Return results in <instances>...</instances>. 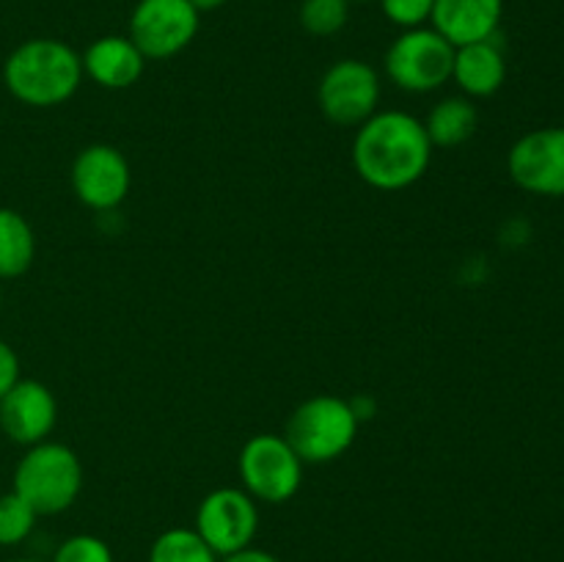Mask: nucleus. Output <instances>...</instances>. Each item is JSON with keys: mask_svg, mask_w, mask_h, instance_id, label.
Masks as SVG:
<instances>
[{"mask_svg": "<svg viewBox=\"0 0 564 562\" xmlns=\"http://www.w3.org/2000/svg\"><path fill=\"white\" fill-rule=\"evenodd\" d=\"M424 121L405 110H378L352 138V169L375 191H405L416 185L433 160Z\"/></svg>", "mask_w": 564, "mask_h": 562, "instance_id": "1", "label": "nucleus"}, {"mask_svg": "<svg viewBox=\"0 0 564 562\" xmlns=\"http://www.w3.org/2000/svg\"><path fill=\"white\" fill-rule=\"evenodd\" d=\"M83 77L80 53L61 39H28L3 61L6 91L28 108H58L69 102Z\"/></svg>", "mask_w": 564, "mask_h": 562, "instance_id": "2", "label": "nucleus"}, {"mask_svg": "<svg viewBox=\"0 0 564 562\" xmlns=\"http://www.w3.org/2000/svg\"><path fill=\"white\" fill-rule=\"evenodd\" d=\"M11 490L36 510L39 518L61 516L83 494V463L72 446L42 441L28 446L17 461Z\"/></svg>", "mask_w": 564, "mask_h": 562, "instance_id": "3", "label": "nucleus"}, {"mask_svg": "<svg viewBox=\"0 0 564 562\" xmlns=\"http://www.w3.org/2000/svg\"><path fill=\"white\" fill-rule=\"evenodd\" d=\"M361 422L350 400L336 395H317L303 400L286 419L284 439L303 466H323L339 461L352 450Z\"/></svg>", "mask_w": 564, "mask_h": 562, "instance_id": "4", "label": "nucleus"}, {"mask_svg": "<svg viewBox=\"0 0 564 562\" xmlns=\"http://www.w3.org/2000/svg\"><path fill=\"white\" fill-rule=\"evenodd\" d=\"M455 47L435 28L402 31L386 50L383 69L400 91L430 94L452 80Z\"/></svg>", "mask_w": 564, "mask_h": 562, "instance_id": "5", "label": "nucleus"}, {"mask_svg": "<svg viewBox=\"0 0 564 562\" xmlns=\"http://www.w3.org/2000/svg\"><path fill=\"white\" fill-rule=\"evenodd\" d=\"M242 490L259 505H284L301 490L303 461L284 435L259 433L242 444L237 457Z\"/></svg>", "mask_w": 564, "mask_h": 562, "instance_id": "6", "label": "nucleus"}, {"mask_svg": "<svg viewBox=\"0 0 564 562\" xmlns=\"http://www.w3.org/2000/svg\"><path fill=\"white\" fill-rule=\"evenodd\" d=\"M202 14L191 0H138L130 14V33L147 61H169L185 53L198 36Z\"/></svg>", "mask_w": 564, "mask_h": 562, "instance_id": "7", "label": "nucleus"}, {"mask_svg": "<svg viewBox=\"0 0 564 562\" xmlns=\"http://www.w3.org/2000/svg\"><path fill=\"white\" fill-rule=\"evenodd\" d=\"M319 114L336 127H361L378 114L380 75L361 58H341L317 83Z\"/></svg>", "mask_w": 564, "mask_h": 562, "instance_id": "8", "label": "nucleus"}, {"mask_svg": "<svg viewBox=\"0 0 564 562\" xmlns=\"http://www.w3.org/2000/svg\"><path fill=\"white\" fill-rule=\"evenodd\" d=\"M204 543L218 556L237 554L251 549L259 534V501L242 488H215L198 501L196 523H193Z\"/></svg>", "mask_w": 564, "mask_h": 562, "instance_id": "9", "label": "nucleus"}, {"mask_svg": "<svg viewBox=\"0 0 564 562\" xmlns=\"http://www.w3.org/2000/svg\"><path fill=\"white\" fill-rule=\"evenodd\" d=\"M510 180L540 198H564V127H540L512 143Z\"/></svg>", "mask_w": 564, "mask_h": 562, "instance_id": "10", "label": "nucleus"}, {"mask_svg": "<svg viewBox=\"0 0 564 562\" xmlns=\"http://www.w3.org/2000/svg\"><path fill=\"white\" fill-rule=\"evenodd\" d=\"M72 193L94 213H110L130 196L132 171L124 152L110 143L80 149L72 163Z\"/></svg>", "mask_w": 564, "mask_h": 562, "instance_id": "11", "label": "nucleus"}, {"mask_svg": "<svg viewBox=\"0 0 564 562\" xmlns=\"http://www.w3.org/2000/svg\"><path fill=\"white\" fill-rule=\"evenodd\" d=\"M58 424L55 395L33 378H20L0 400V430L17 446H33L50 439Z\"/></svg>", "mask_w": 564, "mask_h": 562, "instance_id": "12", "label": "nucleus"}, {"mask_svg": "<svg viewBox=\"0 0 564 562\" xmlns=\"http://www.w3.org/2000/svg\"><path fill=\"white\" fill-rule=\"evenodd\" d=\"M501 17L505 0H435L430 28H435L452 47H463L499 36Z\"/></svg>", "mask_w": 564, "mask_h": 562, "instance_id": "13", "label": "nucleus"}, {"mask_svg": "<svg viewBox=\"0 0 564 562\" xmlns=\"http://www.w3.org/2000/svg\"><path fill=\"white\" fill-rule=\"evenodd\" d=\"M80 58L83 75L97 83L99 88H108V91L135 86L147 69V58L135 47V42L130 36H119V33L94 39Z\"/></svg>", "mask_w": 564, "mask_h": 562, "instance_id": "14", "label": "nucleus"}, {"mask_svg": "<svg viewBox=\"0 0 564 562\" xmlns=\"http://www.w3.org/2000/svg\"><path fill=\"white\" fill-rule=\"evenodd\" d=\"M452 80L468 99H488L499 94L507 80V55L499 36L455 47Z\"/></svg>", "mask_w": 564, "mask_h": 562, "instance_id": "15", "label": "nucleus"}, {"mask_svg": "<svg viewBox=\"0 0 564 562\" xmlns=\"http://www.w3.org/2000/svg\"><path fill=\"white\" fill-rule=\"evenodd\" d=\"M479 110L468 97H446L424 119L433 149H457L477 132Z\"/></svg>", "mask_w": 564, "mask_h": 562, "instance_id": "16", "label": "nucleus"}, {"mask_svg": "<svg viewBox=\"0 0 564 562\" xmlns=\"http://www.w3.org/2000/svg\"><path fill=\"white\" fill-rule=\"evenodd\" d=\"M33 259H36V235L25 215L0 207V281L25 275Z\"/></svg>", "mask_w": 564, "mask_h": 562, "instance_id": "17", "label": "nucleus"}, {"mask_svg": "<svg viewBox=\"0 0 564 562\" xmlns=\"http://www.w3.org/2000/svg\"><path fill=\"white\" fill-rule=\"evenodd\" d=\"M147 562H220L193 527H171L149 545Z\"/></svg>", "mask_w": 564, "mask_h": 562, "instance_id": "18", "label": "nucleus"}, {"mask_svg": "<svg viewBox=\"0 0 564 562\" xmlns=\"http://www.w3.org/2000/svg\"><path fill=\"white\" fill-rule=\"evenodd\" d=\"M39 516L22 496L14 490L0 494V545L3 549H14V545L25 543L36 529Z\"/></svg>", "mask_w": 564, "mask_h": 562, "instance_id": "19", "label": "nucleus"}, {"mask_svg": "<svg viewBox=\"0 0 564 562\" xmlns=\"http://www.w3.org/2000/svg\"><path fill=\"white\" fill-rule=\"evenodd\" d=\"M297 20L303 31L312 36H336L350 20V3L347 0H301Z\"/></svg>", "mask_w": 564, "mask_h": 562, "instance_id": "20", "label": "nucleus"}, {"mask_svg": "<svg viewBox=\"0 0 564 562\" xmlns=\"http://www.w3.org/2000/svg\"><path fill=\"white\" fill-rule=\"evenodd\" d=\"M50 562H116V556H113V549H110L102 538L80 532L61 540Z\"/></svg>", "mask_w": 564, "mask_h": 562, "instance_id": "21", "label": "nucleus"}, {"mask_svg": "<svg viewBox=\"0 0 564 562\" xmlns=\"http://www.w3.org/2000/svg\"><path fill=\"white\" fill-rule=\"evenodd\" d=\"M380 11L391 25L411 31V28L430 25L435 0H378Z\"/></svg>", "mask_w": 564, "mask_h": 562, "instance_id": "22", "label": "nucleus"}, {"mask_svg": "<svg viewBox=\"0 0 564 562\" xmlns=\"http://www.w3.org/2000/svg\"><path fill=\"white\" fill-rule=\"evenodd\" d=\"M20 378V356H17V350L9 342L0 339V400Z\"/></svg>", "mask_w": 564, "mask_h": 562, "instance_id": "23", "label": "nucleus"}, {"mask_svg": "<svg viewBox=\"0 0 564 562\" xmlns=\"http://www.w3.org/2000/svg\"><path fill=\"white\" fill-rule=\"evenodd\" d=\"M220 562H281V556H275V554H270V551L251 545V549H242V551H237V554L220 556Z\"/></svg>", "mask_w": 564, "mask_h": 562, "instance_id": "24", "label": "nucleus"}, {"mask_svg": "<svg viewBox=\"0 0 564 562\" xmlns=\"http://www.w3.org/2000/svg\"><path fill=\"white\" fill-rule=\"evenodd\" d=\"M350 408L358 422H367V419L375 417V400H369V397H350Z\"/></svg>", "mask_w": 564, "mask_h": 562, "instance_id": "25", "label": "nucleus"}, {"mask_svg": "<svg viewBox=\"0 0 564 562\" xmlns=\"http://www.w3.org/2000/svg\"><path fill=\"white\" fill-rule=\"evenodd\" d=\"M229 0H191L193 9L198 11V14H207V11H218L220 6H226Z\"/></svg>", "mask_w": 564, "mask_h": 562, "instance_id": "26", "label": "nucleus"}, {"mask_svg": "<svg viewBox=\"0 0 564 562\" xmlns=\"http://www.w3.org/2000/svg\"><path fill=\"white\" fill-rule=\"evenodd\" d=\"M6 562H42V560H33V556H14V560H6Z\"/></svg>", "mask_w": 564, "mask_h": 562, "instance_id": "27", "label": "nucleus"}, {"mask_svg": "<svg viewBox=\"0 0 564 562\" xmlns=\"http://www.w3.org/2000/svg\"><path fill=\"white\" fill-rule=\"evenodd\" d=\"M347 3H367V0H347Z\"/></svg>", "mask_w": 564, "mask_h": 562, "instance_id": "28", "label": "nucleus"}, {"mask_svg": "<svg viewBox=\"0 0 564 562\" xmlns=\"http://www.w3.org/2000/svg\"><path fill=\"white\" fill-rule=\"evenodd\" d=\"M0 303H3V287H0Z\"/></svg>", "mask_w": 564, "mask_h": 562, "instance_id": "29", "label": "nucleus"}]
</instances>
